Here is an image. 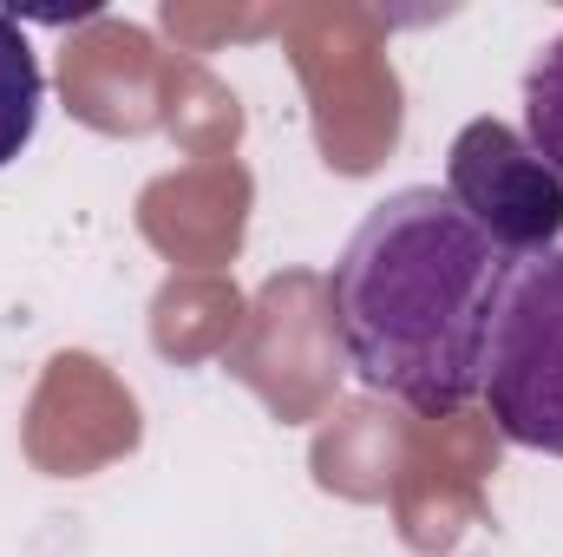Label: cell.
<instances>
[{
  "instance_id": "obj_4",
  "label": "cell",
  "mask_w": 563,
  "mask_h": 557,
  "mask_svg": "<svg viewBox=\"0 0 563 557\" xmlns=\"http://www.w3.org/2000/svg\"><path fill=\"white\" fill-rule=\"evenodd\" d=\"M40 112H46V73H40V53L26 46L20 20L0 13V171L33 144Z\"/></svg>"
},
{
  "instance_id": "obj_5",
  "label": "cell",
  "mask_w": 563,
  "mask_h": 557,
  "mask_svg": "<svg viewBox=\"0 0 563 557\" xmlns=\"http://www.w3.org/2000/svg\"><path fill=\"white\" fill-rule=\"evenodd\" d=\"M525 139H531V151L558 171V184H563V33L525 73Z\"/></svg>"
},
{
  "instance_id": "obj_3",
  "label": "cell",
  "mask_w": 563,
  "mask_h": 557,
  "mask_svg": "<svg viewBox=\"0 0 563 557\" xmlns=\"http://www.w3.org/2000/svg\"><path fill=\"white\" fill-rule=\"evenodd\" d=\"M445 197L505 256L531 263L563 250V184L505 119H472L445 151Z\"/></svg>"
},
{
  "instance_id": "obj_1",
  "label": "cell",
  "mask_w": 563,
  "mask_h": 557,
  "mask_svg": "<svg viewBox=\"0 0 563 557\" xmlns=\"http://www.w3.org/2000/svg\"><path fill=\"white\" fill-rule=\"evenodd\" d=\"M511 276L518 256L478 237L439 184L387 190L328 276L334 335L354 381L420 419L465 414L478 401Z\"/></svg>"
},
{
  "instance_id": "obj_2",
  "label": "cell",
  "mask_w": 563,
  "mask_h": 557,
  "mask_svg": "<svg viewBox=\"0 0 563 557\" xmlns=\"http://www.w3.org/2000/svg\"><path fill=\"white\" fill-rule=\"evenodd\" d=\"M478 401L511 446L563 459V250L518 263L492 321Z\"/></svg>"
}]
</instances>
